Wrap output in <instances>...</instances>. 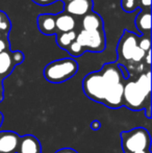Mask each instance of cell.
Masks as SVG:
<instances>
[{
	"label": "cell",
	"instance_id": "8992f818",
	"mask_svg": "<svg viewBox=\"0 0 152 153\" xmlns=\"http://www.w3.org/2000/svg\"><path fill=\"white\" fill-rule=\"evenodd\" d=\"M138 47V39L132 33L125 31L118 46V54L124 61H131L132 54Z\"/></svg>",
	"mask_w": 152,
	"mask_h": 153
},
{
	"label": "cell",
	"instance_id": "ac0fdd59",
	"mask_svg": "<svg viewBox=\"0 0 152 153\" xmlns=\"http://www.w3.org/2000/svg\"><path fill=\"white\" fill-rule=\"evenodd\" d=\"M145 55H146V52H145L144 50H142V49L138 46L136 48V50H134L133 54H132L131 61L134 62H140L145 57Z\"/></svg>",
	"mask_w": 152,
	"mask_h": 153
},
{
	"label": "cell",
	"instance_id": "7a4b0ae2",
	"mask_svg": "<svg viewBox=\"0 0 152 153\" xmlns=\"http://www.w3.org/2000/svg\"><path fill=\"white\" fill-rule=\"evenodd\" d=\"M78 71V64L73 59H57L44 69V77L51 83H62L71 79Z\"/></svg>",
	"mask_w": 152,
	"mask_h": 153
},
{
	"label": "cell",
	"instance_id": "e0dca14e",
	"mask_svg": "<svg viewBox=\"0 0 152 153\" xmlns=\"http://www.w3.org/2000/svg\"><path fill=\"white\" fill-rule=\"evenodd\" d=\"M67 50L69 51V53L72 55V56H80V55L83 53V51H85V49H83L76 41H74V42L68 47Z\"/></svg>",
	"mask_w": 152,
	"mask_h": 153
},
{
	"label": "cell",
	"instance_id": "484cf974",
	"mask_svg": "<svg viewBox=\"0 0 152 153\" xmlns=\"http://www.w3.org/2000/svg\"><path fill=\"white\" fill-rule=\"evenodd\" d=\"M141 3H142V5H144L149 8L151 5V0H141Z\"/></svg>",
	"mask_w": 152,
	"mask_h": 153
},
{
	"label": "cell",
	"instance_id": "d6a6232c",
	"mask_svg": "<svg viewBox=\"0 0 152 153\" xmlns=\"http://www.w3.org/2000/svg\"><path fill=\"white\" fill-rule=\"evenodd\" d=\"M0 36H1V34H0Z\"/></svg>",
	"mask_w": 152,
	"mask_h": 153
},
{
	"label": "cell",
	"instance_id": "9c48e42d",
	"mask_svg": "<svg viewBox=\"0 0 152 153\" xmlns=\"http://www.w3.org/2000/svg\"><path fill=\"white\" fill-rule=\"evenodd\" d=\"M17 153H42V145L35 135H23L20 139Z\"/></svg>",
	"mask_w": 152,
	"mask_h": 153
},
{
	"label": "cell",
	"instance_id": "7c38bea8",
	"mask_svg": "<svg viewBox=\"0 0 152 153\" xmlns=\"http://www.w3.org/2000/svg\"><path fill=\"white\" fill-rule=\"evenodd\" d=\"M16 64L14 62V59L12 57V53L7 51H2L0 52V77L4 78L7 76L13 71Z\"/></svg>",
	"mask_w": 152,
	"mask_h": 153
},
{
	"label": "cell",
	"instance_id": "4316f807",
	"mask_svg": "<svg viewBox=\"0 0 152 153\" xmlns=\"http://www.w3.org/2000/svg\"><path fill=\"white\" fill-rule=\"evenodd\" d=\"M5 48H6V44L4 43V41L0 40V52H2V51H5Z\"/></svg>",
	"mask_w": 152,
	"mask_h": 153
},
{
	"label": "cell",
	"instance_id": "d4e9b609",
	"mask_svg": "<svg viewBox=\"0 0 152 153\" xmlns=\"http://www.w3.org/2000/svg\"><path fill=\"white\" fill-rule=\"evenodd\" d=\"M146 62H147V65L148 66H150V64H151V53H150V50L149 51H147L146 52Z\"/></svg>",
	"mask_w": 152,
	"mask_h": 153
},
{
	"label": "cell",
	"instance_id": "5bb4252c",
	"mask_svg": "<svg viewBox=\"0 0 152 153\" xmlns=\"http://www.w3.org/2000/svg\"><path fill=\"white\" fill-rule=\"evenodd\" d=\"M102 26V19L96 13L85 15L82 19L83 30H100Z\"/></svg>",
	"mask_w": 152,
	"mask_h": 153
},
{
	"label": "cell",
	"instance_id": "4dcf8cb0",
	"mask_svg": "<svg viewBox=\"0 0 152 153\" xmlns=\"http://www.w3.org/2000/svg\"><path fill=\"white\" fill-rule=\"evenodd\" d=\"M134 153H151L150 150H147V151H139V152H134Z\"/></svg>",
	"mask_w": 152,
	"mask_h": 153
},
{
	"label": "cell",
	"instance_id": "3957f363",
	"mask_svg": "<svg viewBox=\"0 0 152 153\" xmlns=\"http://www.w3.org/2000/svg\"><path fill=\"white\" fill-rule=\"evenodd\" d=\"M122 148L124 153H134L150 150V133L144 127H136L121 132Z\"/></svg>",
	"mask_w": 152,
	"mask_h": 153
},
{
	"label": "cell",
	"instance_id": "2e32d148",
	"mask_svg": "<svg viewBox=\"0 0 152 153\" xmlns=\"http://www.w3.org/2000/svg\"><path fill=\"white\" fill-rule=\"evenodd\" d=\"M76 40V32L75 31H68L62 32L61 34L57 36V44L59 47L64 49H67L74 41Z\"/></svg>",
	"mask_w": 152,
	"mask_h": 153
},
{
	"label": "cell",
	"instance_id": "f1b7e54d",
	"mask_svg": "<svg viewBox=\"0 0 152 153\" xmlns=\"http://www.w3.org/2000/svg\"><path fill=\"white\" fill-rule=\"evenodd\" d=\"M3 120H4V117H3V115H2V114L0 113V127H1L2 123H3Z\"/></svg>",
	"mask_w": 152,
	"mask_h": 153
},
{
	"label": "cell",
	"instance_id": "cb8c5ba5",
	"mask_svg": "<svg viewBox=\"0 0 152 153\" xmlns=\"http://www.w3.org/2000/svg\"><path fill=\"white\" fill-rule=\"evenodd\" d=\"M33 1H35L36 3L40 4V5H47V4L53 3V2H55L56 0H33Z\"/></svg>",
	"mask_w": 152,
	"mask_h": 153
},
{
	"label": "cell",
	"instance_id": "44dd1931",
	"mask_svg": "<svg viewBox=\"0 0 152 153\" xmlns=\"http://www.w3.org/2000/svg\"><path fill=\"white\" fill-rule=\"evenodd\" d=\"M12 57H13V59H14V62L16 65L21 64V62H23V59H24V56H23V54L21 52H14V53H12Z\"/></svg>",
	"mask_w": 152,
	"mask_h": 153
},
{
	"label": "cell",
	"instance_id": "5b68a950",
	"mask_svg": "<svg viewBox=\"0 0 152 153\" xmlns=\"http://www.w3.org/2000/svg\"><path fill=\"white\" fill-rule=\"evenodd\" d=\"M76 42L85 50L100 52L105 48V40L101 30H81L76 36Z\"/></svg>",
	"mask_w": 152,
	"mask_h": 153
},
{
	"label": "cell",
	"instance_id": "52a82bcc",
	"mask_svg": "<svg viewBox=\"0 0 152 153\" xmlns=\"http://www.w3.org/2000/svg\"><path fill=\"white\" fill-rule=\"evenodd\" d=\"M21 137L15 131H0V153H17Z\"/></svg>",
	"mask_w": 152,
	"mask_h": 153
},
{
	"label": "cell",
	"instance_id": "6da1fadb",
	"mask_svg": "<svg viewBox=\"0 0 152 153\" xmlns=\"http://www.w3.org/2000/svg\"><path fill=\"white\" fill-rule=\"evenodd\" d=\"M151 72L142 73L136 80H130L124 85L123 106L130 111L144 109L146 117L151 118Z\"/></svg>",
	"mask_w": 152,
	"mask_h": 153
},
{
	"label": "cell",
	"instance_id": "7402d4cb",
	"mask_svg": "<svg viewBox=\"0 0 152 153\" xmlns=\"http://www.w3.org/2000/svg\"><path fill=\"white\" fill-rule=\"evenodd\" d=\"M100 127H101V122L98 121V120H94L91 123V129L92 130H99Z\"/></svg>",
	"mask_w": 152,
	"mask_h": 153
},
{
	"label": "cell",
	"instance_id": "83f0119b",
	"mask_svg": "<svg viewBox=\"0 0 152 153\" xmlns=\"http://www.w3.org/2000/svg\"><path fill=\"white\" fill-rule=\"evenodd\" d=\"M3 100V88H2V85L0 82V102Z\"/></svg>",
	"mask_w": 152,
	"mask_h": 153
},
{
	"label": "cell",
	"instance_id": "30bf717a",
	"mask_svg": "<svg viewBox=\"0 0 152 153\" xmlns=\"http://www.w3.org/2000/svg\"><path fill=\"white\" fill-rule=\"evenodd\" d=\"M68 14L76 15V16H83L89 13L91 10V2L89 0H72L67 3Z\"/></svg>",
	"mask_w": 152,
	"mask_h": 153
},
{
	"label": "cell",
	"instance_id": "4fadbf2b",
	"mask_svg": "<svg viewBox=\"0 0 152 153\" xmlns=\"http://www.w3.org/2000/svg\"><path fill=\"white\" fill-rule=\"evenodd\" d=\"M38 26L41 32L51 34L55 30V17L52 15H40L38 18Z\"/></svg>",
	"mask_w": 152,
	"mask_h": 153
},
{
	"label": "cell",
	"instance_id": "9a60e30c",
	"mask_svg": "<svg viewBox=\"0 0 152 153\" xmlns=\"http://www.w3.org/2000/svg\"><path fill=\"white\" fill-rule=\"evenodd\" d=\"M136 27L141 32L149 31L151 28V15L150 13H141L136 20Z\"/></svg>",
	"mask_w": 152,
	"mask_h": 153
},
{
	"label": "cell",
	"instance_id": "ffe728a7",
	"mask_svg": "<svg viewBox=\"0 0 152 153\" xmlns=\"http://www.w3.org/2000/svg\"><path fill=\"white\" fill-rule=\"evenodd\" d=\"M122 6L127 12H132L136 8V0H123Z\"/></svg>",
	"mask_w": 152,
	"mask_h": 153
},
{
	"label": "cell",
	"instance_id": "ba28073f",
	"mask_svg": "<svg viewBox=\"0 0 152 153\" xmlns=\"http://www.w3.org/2000/svg\"><path fill=\"white\" fill-rule=\"evenodd\" d=\"M124 82L118 83L114 85L108 91L103 103L105 106L110 108H119L123 106V91H124Z\"/></svg>",
	"mask_w": 152,
	"mask_h": 153
},
{
	"label": "cell",
	"instance_id": "603a6c76",
	"mask_svg": "<svg viewBox=\"0 0 152 153\" xmlns=\"http://www.w3.org/2000/svg\"><path fill=\"white\" fill-rule=\"evenodd\" d=\"M55 153H78L76 150L72 149V148H62V149H59Z\"/></svg>",
	"mask_w": 152,
	"mask_h": 153
},
{
	"label": "cell",
	"instance_id": "f546056e",
	"mask_svg": "<svg viewBox=\"0 0 152 153\" xmlns=\"http://www.w3.org/2000/svg\"><path fill=\"white\" fill-rule=\"evenodd\" d=\"M4 19H5V17H4V15H3V14H1V13H0V25H1L2 21H3Z\"/></svg>",
	"mask_w": 152,
	"mask_h": 153
},
{
	"label": "cell",
	"instance_id": "277c9868",
	"mask_svg": "<svg viewBox=\"0 0 152 153\" xmlns=\"http://www.w3.org/2000/svg\"><path fill=\"white\" fill-rule=\"evenodd\" d=\"M82 90L87 98L102 104L106 93L108 91V88L102 78L100 72L98 71V72L90 73L83 78Z\"/></svg>",
	"mask_w": 152,
	"mask_h": 153
},
{
	"label": "cell",
	"instance_id": "d6986e66",
	"mask_svg": "<svg viewBox=\"0 0 152 153\" xmlns=\"http://www.w3.org/2000/svg\"><path fill=\"white\" fill-rule=\"evenodd\" d=\"M138 46L140 47L142 50H144L145 52L150 50V46H151V43H150V39L149 38H142L140 41V43L138 44Z\"/></svg>",
	"mask_w": 152,
	"mask_h": 153
},
{
	"label": "cell",
	"instance_id": "8fae6325",
	"mask_svg": "<svg viewBox=\"0 0 152 153\" xmlns=\"http://www.w3.org/2000/svg\"><path fill=\"white\" fill-rule=\"evenodd\" d=\"M75 20L69 14H62L55 17V27L62 32L72 31L75 28Z\"/></svg>",
	"mask_w": 152,
	"mask_h": 153
},
{
	"label": "cell",
	"instance_id": "1f68e13d",
	"mask_svg": "<svg viewBox=\"0 0 152 153\" xmlns=\"http://www.w3.org/2000/svg\"><path fill=\"white\" fill-rule=\"evenodd\" d=\"M66 1H68V2H70V1H72V0H66Z\"/></svg>",
	"mask_w": 152,
	"mask_h": 153
}]
</instances>
